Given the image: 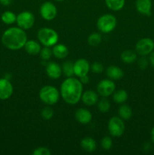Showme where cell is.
Wrapping results in <instances>:
<instances>
[{
  "label": "cell",
  "mask_w": 154,
  "mask_h": 155,
  "mask_svg": "<svg viewBox=\"0 0 154 155\" xmlns=\"http://www.w3.org/2000/svg\"><path fill=\"white\" fill-rule=\"evenodd\" d=\"M37 38L39 42L44 46L51 47L57 43L59 36L57 32L49 27L41 28L37 33Z\"/></svg>",
  "instance_id": "3"
},
{
  "label": "cell",
  "mask_w": 154,
  "mask_h": 155,
  "mask_svg": "<svg viewBox=\"0 0 154 155\" xmlns=\"http://www.w3.org/2000/svg\"><path fill=\"white\" fill-rule=\"evenodd\" d=\"M58 89L52 86H45L39 90V96L41 101L47 105L55 104L60 98Z\"/></svg>",
  "instance_id": "4"
},
{
  "label": "cell",
  "mask_w": 154,
  "mask_h": 155,
  "mask_svg": "<svg viewBox=\"0 0 154 155\" xmlns=\"http://www.w3.org/2000/svg\"><path fill=\"white\" fill-rule=\"evenodd\" d=\"M91 71L93 73H95V74H101L104 71V67L99 62H95L91 66Z\"/></svg>",
  "instance_id": "33"
},
{
  "label": "cell",
  "mask_w": 154,
  "mask_h": 155,
  "mask_svg": "<svg viewBox=\"0 0 154 155\" xmlns=\"http://www.w3.org/2000/svg\"><path fill=\"white\" fill-rule=\"evenodd\" d=\"M106 74L112 80H119L123 77L124 72L120 68L115 65L108 67L106 70Z\"/></svg>",
  "instance_id": "17"
},
{
  "label": "cell",
  "mask_w": 154,
  "mask_h": 155,
  "mask_svg": "<svg viewBox=\"0 0 154 155\" xmlns=\"http://www.w3.org/2000/svg\"><path fill=\"white\" fill-rule=\"evenodd\" d=\"M27 41L25 30L18 27H11L6 30L2 36L3 45L10 50H19L24 48Z\"/></svg>",
  "instance_id": "2"
},
{
  "label": "cell",
  "mask_w": 154,
  "mask_h": 155,
  "mask_svg": "<svg viewBox=\"0 0 154 155\" xmlns=\"http://www.w3.org/2000/svg\"><path fill=\"white\" fill-rule=\"evenodd\" d=\"M118 114L119 117L122 118L123 120H128L132 116V110L128 104H122L119 107Z\"/></svg>",
  "instance_id": "23"
},
{
  "label": "cell",
  "mask_w": 154,
  "mask_h": 155,
  "mask_svg": "<svg viewBox=\"0 0 154 155\" xmlns=\"http://www.w3.org/2000/svg\"><path fill=\"white\" fill-rule=\"evenodd\" d=\"M41 115L42 118L46 120H49L54 116V110L50 107H45L41 111Z\"/></svg>",
  "instance_id": "31"
},
{
  "label": "cell",
  "mask_w": 154,
  "mask_h": 155,
  "mask_svg": "<svg viewBox=\"0 0 154 155\" xmlns=\"http://www.w3.org/2000/svg\"><path fill=\"white\" fill-rule=\"evenodd\" d=\"M81 100L85 105H95L98 101V95L92 90H88L83 92L82 95Z\"/></svg>",
  "instance_id": "16"
},
{
  "label": "cell",
  "mask_w": 154,
  "mask_h": 155,
  "mask_svg": "<svg viewBox=\"0 0 154 155\" xmlns=\"http://www.w3.org/2000/svg\"><path fill=\"white\" fill-rule=\"evenodd\" d=\"M101 145L103 149L105 151H109L113 146V140L109 136H104L101 141Z\"/></svg>",
  "instance_id": "30"
},
{
  "label": "cell",
  "mask_w": 154,
  "mask_h": 155,
  "mask_svg": "<svg viewBox=\"0 0 154 155\" xmlns=\"http://www.w3.org/2000/svg\"><path fill=\"white\" fill-rule=\"evenodd\" d=\"M79 78H80V80H79L80 82H81L83 85L87 84V83L89 82V77L88 75H85V76H83V77H79Z\"/></svg>",
  "instance_id": "35"
},
{
  "label": "cell",
  "mask_w": 154,
  "mask_h": 155,
  "mask_svg": "<svg viewBox=\"0 0 154 155\" xmlns=\"http://www.w3.org/2000/svg\"><path fill=\"white\" fill-rule=\"evenodd\" d=\"M128 93L124 89H119L116 92H113V99L117 104H123L128 99Z\"/></svg>",
  "instance_id": "24"
},
{
  "label": "cell",
  "mask_w": 154,
  "mask_h": 155,
  "mask_svg": "<svg viewBox=\"0 0 154 155\" xmlns=\"http://www.w3.org/2000/svg\"><path fill=\"white\" fill-rule=\"evenodd\" d=\"M150 136H151V140H152V142L154 143V127H152V130H151Z\"/></svg>",
  "instance_id": "38"
},
{
  "label": "cell",
  "mask_w": 154,
  "mask_h": 155,
  "mask_svg": "<svg viewBox=\"0 0 154 155\" xmlns=\"http://www.w3.org/2000/svg\"><path fill=\"white\" fill-rule=\"evenodd\" d=\"M52 54L57 58L63 59L67 57L68 54H69V50H68L67 47L63 44L57 43L53 46Z\"/></svg>",
  "instance_id": "18"
},
{
  "label": "cell",
  "mask_w": 154,
  "mask_h": 155,
  "mask_svg": "<svg viewBox=\"0 0 154 155\" xmlns=\"http://www.w3.org/2000/svg\"><path fill=\"white\" fill-rule=\"evenodd\" d=\"M149 62L150 64L154 68V51H152L150 54H149Z\"/></svg>",
  "instance_id": "36"
},
{
  "label": "cell",
  "mask_w": 154,
  "mask_h": 155,
  "mask_svg": "<svg viewBox=\"0 0 154 155\" xmlns=\"http://www.w3.org/2000/svg\"><path fill=\"white\" fill-rule=\"evenodd\" d=\"M80 145L84 151L89 153L93 152L97 148L96 141L91 137H85L82 139Z\"/></svg>",
  "instance_id": "20"
},
{
  "label": "cell",
  "mask_w": 154,
  "mask_h": 155,
  "mask_svg": "<svg viewBox=\"0 0 154 155\" xmlns=\"http://www.w3.org/2000/svg\"><path fill=\"white\" fill-rule=\"evenodd\" d=\"M60 93L65 102L69 104H75L81 100L83 84L75 77H67L61 83Z\"/></svg>",
  "instance_id": "1"
},
{
  "label": "cell",
  "mask_w": 154,
  "mask_h": 155,
  "mask_svg": "<svg viewBox=\"0 0 154 155\" xmlns=\"http://www.w3.org/2000/svg\"><path fill=\"white\" fill-rule=\"evenodd\" d=\"M121 58L124 63H134L137 60V53L131 50H125L121 54Z\"/></svg>",
  "instance_id": "22"
},
{
  "label": "cell",
  "mask_w": 154,
  "mask_h": 155,
  "mask_svg": "<svg viewBox=\"0 0 154 155\" xmlns=\"http://www.w3.org/2000/svg\"><path fill=\"white\" fill-rule=\"evenodd\" d=\"M13 0H0V4L4 6H8L9 5L11 4Z\"/></svg>",
  "instance_id": "37"
},
{
  "label": "cell",
  "mask_w": 154,
  "mask_h": 155,
  "mask_svg": "<svg viewBox=\"0 0 154 155\" xmlns=\"http://www.w3.org/2000/svg\"><path fill=\"white\" fill-rule=\"evenodd\" d=\"M90 68V64L87 60L84 58L78 59L74 63V74L79 77L88 75Z\"/></svg>",
  "instance_id": "11"
},
{
  "label": "cell",
  "mask_w": 154,
  "mask_h": 155,
  "mask_svg": "<svg viewBox=\"0 0 154 155\" xmlns=\"http://www.w3.org/2000/svg\"><path fill=\"white\" fill-rule=\"evenodd\" d=\"M16 22L20 28L24 30H29L34 25L35 17L31 12L25 11V12H21L17 16Z\"/></svg>",
  "instance_id": "8"
},
{
  "label": "cell",
  "mask_w": 154,
  "mask_h": 155,
  "mask_svg": "<svg viewBox=\"0 0 154 155\" xmlns=\"http://www.w3.org/2000/svg\"><path fill=\"white\" fill-rule=\"evenodd\" d=\"M55 1H57V2H63V1H64V0H55Z\"/></svg>",
  "instance_id": "39"
},
{
  "label": "cell",
  "mask_w": 154,
  "mask_h": 155,
  "mask_svg": "<svg viewBox=\"0 0 154 155\" xmlns=\"http://www.w3.org/2000/svg\"><path fill=\"white\" fill-rule=\"evenodd\" d=\"M45 71L48 77L53 80L60 78L62 74V68L56 62H49L47 64Z\"/></svg>",
  "instance_id": "13"
},
{
  "label": "cell",
  "mask_w": 154,
  "mask_h": 155,
  "mask_svg": "<svg viewBox=\"0 0 154 155\" xmlns=\"http://www.w3.org/2000/svg\"><path fill=\"white\" fill-rule=\"evenodd\" d=\"M39 12L43 19L46 21H51L57 16V10L55 5L51 2H45L41 5Z\"/></svg>",
  "instance_id": "10"
},
{
  "label": "cell",
  "mask_w": 154,
  "mask_h": 155,
  "mask_svg": "<svg viewBox=\"0 0 154 155\" xmlns=\"http://www.w3.org/2000/svg\"><path fill=\"white\" fill-rule=\"evenodd\" d=\"M107 7L114 12H118L123 8L125 0H105Z\"/></svg>",
  "instance_id": "21"
},
{
  "label": "cell",
  "mask_w": 154,
  "mask_h": 155,
  "mask_svg": "<svg viewBox=\"0 0 154 155\" xmlns=\"http://www.w3.org/2000/svg\"><path fill=\"white\" fill-rule=\"evenodd\" d=\"M137 64H138V67L141 70H145L148 67V64H149V60L145 58V56H142V58H140V59L137 61Z\"/></svg>",
  "instance_id": "34"
},
{
  "label": "cell",
  "mask_w": 154,
  "mask_h": 155,
  "mask_svg": "<svg viewBox=\"0 0 154 155\" xmlns=\"http://www.w3.org/2000/svg\"><path fill=\"white\" fill-rule=\"evenodd\" d=\"M110 106H111L110 105V102L105 98H102V99L98 101V110L102 112V113H106V112L108 111L110 108Z\"/></svg>",
  "instance_id": "28"
},
{
  "label": "cell",
  "mask_w": 154,
  "mask_h": 155,
  "mask_svg": "<svg viewBox=\"0 0 154 155\" xmlns=\"http://www.w3.org/2000/svg\"><path fill=\"white\" fill-rule=\"evenodd\" d=\"M51 154V151L46 147H39L32 152L33 155H50Z\"/></svg>",
  "instance_id": "32"
},
{
  "label": "cell",
  "mask_w": 154,
  "mask_h": 155,
  "mask_svg": "<svg viewBox=\"0 0 154 155\" xmlns=\"http://www.w3.org/2000/svg\"><path fill=\"white\" fill-rule=\"evenodd\" d=\"M102 41V37L101 34L98 33H93L88 37V43L91 46H98Z\"/></svg>",
  "instance_id": "27"
},
{
  "label": "cell",
  "mask_w": 154,
  "mask_h": 155,
  "mask_svg": "<svg viewBox=\"0 0 154 155\" xmlns=\"http://www.w3.org/2000/svg\"><path fill=\"white\" fill-rule=\"evenodd\" d=\"M24 48L28 54H32V55H36V54H39L41 49H42L40 44L33 39L27 40Z\"/></svg>",
  "instance_id": "19"
},
{
  "label": "cell",
  "mask_w": 154,
  "mask_h": 155,
  "mask_svg": "<svg viewBox=\"0 0 154 155\" xmlns=\"http://www.w3.org/2000/svg\"><path fill=\"white\" fill-rule=\"evenodd\" d=\"M13 86L7 78L0 79V100H7L13 94Z\"/></svg>",
  "instance_id": "12"
},
{
  "label": "cell",
  "mask_w": 154,
  "mask_h": 155,
  "mask_svg": "<svg viewBox=\"0 0 154 155\" xmlns=\"http://www.w3.org/2000/svg\"><path fill=\"white\" fill-rule=\"evenodd\" d=\"M125 126L123 120L119 117H113L108 123V130L113 137H120L125 132Z\"/></svg>",
  "instance_id": "6"
},
{
  "label": "cell",
  "mask_w": 154,
  "mask_h": 155,
  "mask_svg": "<svg viewBox=\"0 0 154 155\" xmlns=\"http://www.w3.org/2000/svg\"><path fill=\"white\" fill-rule=\"evenodd\" d=\"M62 74L66 77H73L74 74V63L71 61H65L62 66Z\"/></svg>",
  "instance_id": "26"
},
{
  "label": "cell",
  "mask_w": 154,
  "mask_h": 155,
  "mask_svg": "<svg viewBox=\"0 0 154 155\" xmlns=\"http://www.w3.org/2000/svg\"><path fill=\"white\" fill-rule=\"evenodd\" d=\"M1 20L4 24L10 25V24L16 22L17 15L14 12H10V11H6V12H3L2 15Z\"/></svg>",
  "instance_id": "25"
},
{
  "label": "cell",
  "mask_w": 154,
  "mask_h": 155,
  "mask_svg": "<svg viewBox=\"0 0 154 155\" xmlns=\"http://www.w3.org/2000/svg\"><path fill=\"white\" fill-rule=\"evenodd\" d=\"M115 89H116V84L113 83V80L108 79L101 80L97 86L98 93L104 98H107L113 95V92H115Z\"/></svg>",
  "instance_id": "9"
},
{
  "label": "cell",
  "mask_w": 154,
  "mask_h": 155,
  "mask_svg": "<svg viewBox=\"0 0 154 155\" xmlns=\"http://www.w3.org/2000/svg\"><path fill=\"white\" fill-rule=\"evenodd\" d=\"M117 21L111 14H105L98 18L97 27L103 33H109L116 28Z\"/></svg>",
  "instance_id": "5"
},
{
  "label": "cell",
  "mask_w": 154,
  "mask_h": 155,
  "mask_svg": "<svg viewBox=\"0 0 154 155\" xmlns=\"http://www.w3.org/2000/svg\"><path fill=\"white\" fill-rule=\"evenodd\" d=\"M136 9L140 14L146 16H150L152 9V1L151 0H136Z\"/></svg>",
  "instance_id": "14"
},
{
  "label": "cell",
  "mask_w": 154,
  "mask_h": 155,
  "mask_svg": "<svg viewBox=\"0 0 154 155\" xmlns=\"http://www.w3.org/2000/svg\"><path fill=\"white\" fill-rule=\"evenodd\" d=\"M75 120L82 124H88L91 121L92 114L85 108H79L75 113Z\"/></svg>",
  "instance_id": "15"
},
{
  "label": "cell",
  "mask_w": 154,
  "mask_h": 155,
  "mask_svg": "<svg viewBox=\"0 0 154 155\" xmlns=\"http://www.w3.org/2000/svg\"><path fill=\"white\" fill-rule=\"evenodd\" d=\"M153 50L154 42L150 38H143L136 43L135 51L140 56L149 55Z\"/></svg>",
  "instance_id": "7"
},
{
  "label": "cell",
  "mask_w": 154,
  "mask_h": 155,
  "mask_svg": "<svg viewBox=\"0 0 154 155\" xmlns=\"http://www.w3.org/2000/svg\"><path fill=\"white\" fill-rule=\"evenodd\" d=\"M39 54H40V57L42 60L47 61L49 60L50 58L52 56V49L50 48V47H46L45 46L43 48H42L39 52Z\"/></svg>",
  "instance_id": "29"
}]
</instances>
